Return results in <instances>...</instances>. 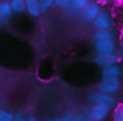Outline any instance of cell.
Returning a JSON list of instances; mask_svg holds the SVG:
<instances>
[{"label": "cell", "mask_w": 123, "mask_h": 121, "mask_svg": "<svg viewBox=\"0 0 123 121\" xmlns=\"http://www.w3.org/2000/svg\"><path fill=\"white\" fill-rule=\"evenodd\" d=\"M12 13L13 12L11 8L9 0H1L0 1V21L2 22L8 21L12 17Z\"/></svg>", "instance_id": "cell-8"}, {"label": "cell", "mask_w": 123, "mask_h": 121, "mask_svg": "<svg viewBox=\"0 0 123 121\" xmlns=\"http://www.w3.org/2000/svg\"><path fill=\"white\" fill-rule=\"evenodd\" d=\"M90 2V0H74L72 5L70 6V8L67 10L70 12H74V13H80Z\"/></svg>", "instance_id": "cell-11"}, {"label": "cell", "mask_w": 123, "mask_h": 121, "mask_svg": "<svg viewBox=\"0 0 123 121\" xmlns=\"http://www.w3.org/2000/svg\"><path fill=\"white\" fill-rule=\"evenodd\" d=\"M26 119L24 118V113L22 110H18L15 112L14 116H13V120L12 121H25Z\"/></svg>", "instance_id": "cell-19"}, {"label": "cell", "mask_w": 123, "mask_h": 121, "mask_svg": "<svg viewBox=\"0 0 123 121\" xmlns=\"http://www.w3.org/2000/svg\"><path fill=\"white\" fill-rule=\"evenodd\" d=\"M95 50L97 53H102V54L113 53L115 50V42L113 39L98 40L95 43Z\"/></svg>", "instance_id": "cell-7"}, {"label": "cell", "mask_w": 123, "mask_h": 121, "mask_svg": "<svg viewBox=\"0 0 123 121\" xmlns=\"http://www.w3.org/2000/svg\"><path fill=\"white\" fill-rule=\"evenodd\" d=\"M26 121H37L34 116H30L28 119H26Z\"/></svg>", "instance_id": "cell-22"}, {"label": "cell", "mask_w": 123, "mask_h": 121, "mask_svg": "<svg viewBox=\"0 0 123 121\" xmlns=\"http://www.w3.org/2000/svg\"><path fill=\"white\" fill-rule=\"evenodd\" d=\"M100 5L96 2H89L88 5L79 13L80 18L83 21H93V19L100 12Z\"/></svg>", "instance_id": "cell-4"}, {"label": "cell", "mask_w": 123, "mask_h": 121, "mask_svg": "<svg viewBox=\"0 0 123 121\" xmlns=\"http://www.w3.org/2000/svg\"><path fill=\"white\" fill-rule=\"evenodd\" d=\"M9 2L14 13H23L26 12V5L24 0H9Z\"/></svg>", "instance_id": "cell-12"}, {"label": "cell", "mask_w": 123, "mask_h": 121, "mask_svg": "<svg viewBox=\"0 0 123 121\" xmlns=\"http://www.w3.org/2000/svg\"><path fill=\"white\" fill-rule=\"evenodd\" d=\"M92 24L96 30H110L113 25V19L108 11H100Z\"/></svg>", "instance_id": "cell-2"}, {"label": "cell", "mask_w": 123, "mask_h": 121, "mask_svg": "<svg viewBox=\"0 0 123 121\" xmlns=\"http://www.w3.org/2000/svg\"><path fill=\"white\" fill-rule=\"evenodd\" d=\"M0 1H1V0H0Z\"/></svg>", "instance_id": "cell-26"}, {"label": "cell", "mask_w": 123, "mask_h": 121, "mask_svg": "<svg viewBox=\"0 0 123 121\" xmlns=\"http://www.w3.org/2000/svg\"><path fill=\"white\" fill-rule=\"evenodd\" d=\"M39 2V7H40V11L41 13L45 12L46 11H48L55 3V0H38Z\"/></svg>", "instance_id": "cell-14"}, {"label": "cell", "mask_w": 123, "mask_h": 121, "mask_svg": "<svg viewBox=\"0 0 123 121\" xmlns=\"http://www.w3.org/2000/svg\"><path fill=\"white\" fill-rule=\"evenodd\" d=\"M74 0H55L54 5L57 6L58 8L61 9H64V10H68L70 8V6L72 5Z\"/></svg>", "instance_id": "cell-15"}, {"label": "cell", "mask_w": 123, "mask_h": 121, "mask_svg": "<svg viewBox=\"0 0 123 121\" xmlns=\"http://www.w3.org/2000/svg\"><path fill=\"white\" fill-rule=\"evenodd\" d=\"M120 81L119 78H103L98 84V89L107 94H114L119 90Z\"/></svg>", "instance_id": "cell-3"}, {"label": "cell", "mask_w": 123, "mask_h": 121, "mask_svg": "<svg viewBox=\"0 0 123 121\" xmlns=\"http://www.w3.org/2000/svg\"><path fill=\"white\" fill-rule=\"evenodd\" d=\"M89 121H96V120H94V119H93V118H91V117H90V116H89Z\"/></svg>", "instance_id": "cell-25"}, {"label": "cell", "mask_w": 123, "mask_h": 121, "mask_svg": "<svg viewBox=\"0 0 123 121\" xmlns=\"http://www.w3.org/2000/svg\"><path fill=\"white\" fill-rule=\"evenodd\" d=\"M94 62L101 66V67H106L109 65L115 64L117 61V57L113 54H102V53H97L96 56L94 57Z\"/></svg>", "instance_id": "cell-5"}, {"label": "cell", "mask_w": 123, "mask_h": 121, "mask_svg": "<svg viewBox=\"0 0 123 121\" xmlns=\"http://www.w3.org/2000/svg\"><path fill=\"white\" fill-rule=\"evenodd\" d=\"M121 54H122V57H123V39L121 41Z\"/></svg>", "instance_id": "cell-23"}, {"label": "cell", "mask_w": 123, "mask_h": 121, "mask_svg": "<svg viewBox=\"0 0 123 121\" xmlns=\"http://www.w3.org/2000/svg\"><path fill=\"white\" fill-rule=\"evenodd\" d=\"M110 108L105 106V105H97L94 104L91 109H90V117L93 118L96 121H102L103 119H105L109 112H110Z\"/></svg>", "instance_id": "cell-6"}, {"label": "cell", "mask_w": 123, "mask_h": 121, "mask_svg": "<svg viewBox=\"0 0 123 121\" xmlns=\"http://www.w3.org/2000/svg\"><path fill=\"white\" fill-rule=\"evenodd\" d=\"M72 121H89V117L85 115V114H77L75 116H73L72 118Z\"/></svg>", "instance_id": "cell-18"}, {"label": "cell", "mask_w": 123, "mask_h": 121, "mask_svg": "<svg viewBox=\"0 0 123 121\" xmlns=\"http://www.w3.org/2000/svg\"><path fill=\"white\" fill-rule=\"evenodd\" d=\"M101 74L103 78H119L121 75V68L116 64L109 65L103 67Z\"/></svg>", "instance_id": "cell-10"}, {"label": "cell", "mask_w": 123, "mask_h": 121, "mask_svg": "<svg viewBox=\"0 0 123 121\" xmlns=\"http://www.w3.org/2000/svg\"><path fill=\"white\" fill-rule=\"evenodd\" d=\"M50 121H62V119H59V118H56V119H52Z\"/></svg>", "instance_id": "cell-24"}, {"label": "cell", "mask_w": 123, "mask_h": 121, "mask_svg": "<svg viewBox=\"0 0 123 121\" xmlns=\"http://www.w3.org/2000/svg\"><path fill=\"white\" fill-rule=\"evenodd\" d=\"M26 5V12L33 17H37L40 15L41 11L39 7L38 0H24Z\"/></svg>", "instance_id": "cell-9"}, {"label": "cell", "mask_w": 123, "mask_h": 121, "mask_svg": "<svg viewBox=\"0 0 123 121\" xmlns=\"http://www.w3.org/2000/svg\"><path fill=\"white\" fill-rule=\"evenodd\" d=\"M100 1H101V3H103V4H105V5L111 4V3L112 2V0H100Z\"/></svg>", "instance_id": "cell-21"}, {"label": "cell", "mask_w": 123, "mask_h": 121, "mask_svg": "<svg viewBox=\"0 0 123 121\" xmlns=\"http://www.w3.org/2000/svg\"><path fill=\"white\" fill-rule=\"evenodd\" d=\"M87 98H88V100L93 105L94 104H97V105H105V106L109 107L110 109L114 108L115 105H116V101H115V99L111 95L107 94V93H104V92H101V91H98V92H90L87 95Z\"/></svg>", "instance_id": "cell-1"}, {"label": "cell", "mask_w": 123, "mask_h": 121, "mask_svg": "<svg viewBox=\"0 0 123 121\" xmlns=\"http://www.w3.org/2000/svg\"><path fill=\"white\" fill-rule=\"evenodd\" d=\"M72 118L73 117H69L68 115H65V116H63L61 119H62V121H72Z\"/></svg>", "instance_id": "cell-20"}, {"label": "cell", "mask_w": 123, "mask_h": 121, "mask_svg": "<svg viewBox=\"0 0 123 121\" xmlns=\"http://www.w3.org/2000/svg\"><path fill=\"white\" fill-rule=\"evenodd\" d=\"M14 114L9 110L0 109V121H12Z\"/></svg>", "instance_id": "cell-16"}, {"label": "cell", "mask_w": 123, "mask_h": 121, "mask_svg": "<svg viewBox=\"0 0 123 121\" xmlns=\"http://www.w3.org/2000/svg\"><path fill=\"white\" fill-rule=\"evenodd\" d=\"M93 38L96 41L105 40V39H112L113 35L110 30H97L93 35Z\"/></svg>", "instance_id": "cell-13"}, {"label": "cell", "mask_w": 123, "mask_h": 121, "mask_svg": "<svg viewBox=\"0 0 123 121\" xmlns=\"http://www.w3.org/2000/svg\"><path fill=\"white\" fill-rule=\"evenodd\" d=\"M114 121H123V109H117L113 114Z\"/></svg>", "instance_id": "cell-17"}]
</instances>
